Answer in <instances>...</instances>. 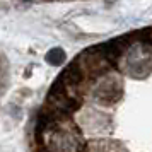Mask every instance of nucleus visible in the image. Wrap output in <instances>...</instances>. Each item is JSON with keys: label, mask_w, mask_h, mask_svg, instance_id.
<instances>
[{"label": "nucleus", "mask_w": 152, "mask_h": 152, "mask_svg": "<svg viewBox=\"0 0 152 152\" xmlns=\"http://www.w3.org/2000/svg\"><path fill=\"white\" fill-rule=\"evenodd\" d=\"M125 65L132 75H144L152 69V45L135 43L125 53Z\"/></svg>", "instance_id": "obj_2"}, {"label": "nucleus", "mask_w": 152, "mask_h": 152, "mask_svg": "<svg viewBox=\"0 0 152 152\" xmlns=\"http://www.w3.org/2000/svg\"><path fill=\"white\" fill-rule=\"evenodd\" d=\"M46 62L50 63V65H62L63 62H65V53H63V50L60 48H53L48 51V55H46Z\"/></svg>", "instance_id": "obj_5"}, {"label": "nucleus", "mask_w": 152, "mask_h": 152, "mask_svg": "<svg viewBox=\"0 0 152 152\" xmlns=\"http://www.w3.org/2000/svg\"><path fill=\"white\" fill-rule=\"evenodd\" d=\"M87 152H125V151L113 142H97V144L91 145V151Z\"/></svg>", "instance_id": "obj_4"}, {"label": "nucleus", "mask_w": 152, "mask_h": 152, "mask_svg": "<svg viewBox=\"0 0 152 152\" xmlns=\"http://www.w3.org/2000/svg\"><path fill=\"white\" fill-rule=\"evenodd\" d=\"M43 147L48 152H82V140L75 126L62 118H51L41 126Z\"/></svg>", "instance_id": "obj_1"}, {"label": "nucleus", "mask_w": 152, "mask_h": 152, "mask_svg": "<svg viewBox=\"0 0 152 152\" xmlns=\"http://www.w3.org/2000/svg\"><path fill=\"white\" fill-rule=\"evenodd\" d=\"M121 96V87L120 82L113 77H106L104 80H99L94 89V99L101 104L116 103Z\"/></svg>", "instance_id": "obj_3"}]
</instances>
